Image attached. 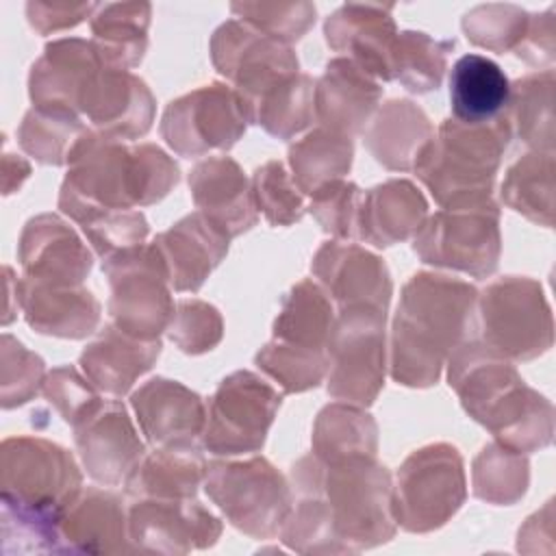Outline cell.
<instances>
[{
  "instance_id": "obj_6",
  "label": "cell",
  "mask_w": 556,
  "mask_h": 556,
  "mask_svg": "<svg viewBox=\"0 0 556 556\" xmlns=\"http://www.w3.org/2000/svg\"><path fill=\"white\" fill-rule=\"evenodd\" d=\"M0 508L59 526L83 489L76 458L41 437H9L0 447Z\"/></svg>"
},
{
  "instance_id": "obj_43",
  "label": "cell",
  "mask_w": 556,
  "mask_h": 556,
  "mask_svg": "<svg viewBox=\"0 0 556 556\" xmlns=\"http://www.w3.org/2000/svg\"><path fill=\"white\" fill-rule=\"evenodd\" d=\"M530 484V463L526 454L504 445L486 443L471 465V486L478 500L497 506L517 504Z\"/></svg>"
},
{
  "instance_id": "obj_35",
  "label": "cell",
  "mask_w": 556,
  "mask_h": 556,
  "mask_svg": "<svg viewBox=\"0 0 556 556\" xmlns=\"http://www.w3.org/2000/svg\"><path fill=\"white\" fill-rule=\"evenodd\" d=\"M311 441L313 454L321 463L376 458L378 426L363 406L350 402H334L319 410L313 424Z\"/></svg>"
},
{
  "instance_id": "obj_38",
  "label": "cell",
  "mask_w": 556,
  "mask_h": 556,
  "mask_svg": "<svg viewBox=\"0 0 556 556\" xmlns=\"http://www.w3.org/2000/svg\"><path fill=\"white\" fill-rule=\"evenodd\" d=\"M248 122L276 139H293L315 119V78L298 72L267 89L245 109Z\"/></svg>"
},
{
  "instance_id": "obj_29",
  "label": "cell",
  "mask_w": 556,
  "mask_h": 556,
  "mask_svg": "<svg viewBox=\"0 0 556 556\" xmlns=\"http://www.w3.org/2000/svg\"><path fill=\"white\" fill-rule=\"evenodd\" d=\"M161 356V339L143 341L106 324L80 352L78 365L87 380L113 397L126 395Z\"/></svg>"
},
{
  "instance_id": "obj_53",
  "label": "cell",
  "mask_w": 556,
  "mask_h": 556,
  "mask_svg": "<svg viewBox=\"0 0 556 556\" xmlns=\"http://www.w3.org/2000/svg\"><path fill=\"white\" fill-rule=\"evenodd\" d=\"M517 56L534 67L552 70L556 59V17L554 7L543 13H534L528 17V26L523 39L515 48Z\"/></svg>"
},
{
  "instance_id": "obj_54",
  "label": "cell",
  "mask_w": 556,
  "mask_h": 556,
  "mask_svg": "<svg viewBox=\"0 0 556 556\" xmlns=\"http://www.w3.org/2000/svg\"><path fill=\"white\" fill-rule=\"evenodd\" d=\"M100 4L96 2H26V20L39 35L59 33L91 17Z\"/></svg>"
},
{
  "instance_id": "obj_10",
  "label": "cell",
  "mask_w": 556,
  "mask_h": 556,
  "mask_svg": "<svg viewBox=\"0 0 556 556\" xmlns=\"http://www.w3.org/2000/svg\"><path fill=\"white\" fill-rule=\"evenodd\" d=\"M413 252L428 265L489 278L500 263V204L493 198L441 208L413 237Z\"/></svg>"
},
{
  "instance_id": "obj_5",
  "label": "cell",
  "mask_w": 556,
  "mask_h": 556,
  "mask_svg": "<svg viewBox=\"0 0 556 556\" xmlns=\"http://www.w3.org/2000/svg\"><path fill=\"white\" fill-rule=\"evenodd\" d=\"M510 137L506 113L486 124L445 119L419 152L413 172L441 208L493 198L495 176Z\"/></svg>"
},
{
  "instance_id": "obj_36",
  "label": "cell",
  "mask_w": 556,
  "mask_h": 556,
  "mask_svg": "<svg viewBox=\"0 0 556 556\" xmlns=\"http://www.w3.org/2000/svg\"><path fill=\"white\" fill-rule=\"evenodd\" d=\"M334 321L330 295L313 278L295 282L280 300L274 319V339L311 350H326V341Z\"/></svg>"
},
{
  "instance_id": "obj_45",
  "label": "cell",
  "mask_w": 556,
  "mask_h": 556,
  "mask_svg": "<svg viewBox=\"0 0 556 556\" xmlns=\"http://www.w3.org/2000/svg\"><path fill=\"white\" fill-rule=\"evenodd\" d=\"M528 17V11L517 4L489 2L469 9L460 20V28L473 46L502 54L519 46Z\"/></svg>"
},
{
  "instance_id": "obj_39",
  "label": "cell",
  "mask_w": 556,
  "mask_h": 556,
  "mask_svg": "<svg viewBox=\"0 0 556 556\" xmlns=\"http://www.w3.org/2000/svg\"><path fill=\"white\" fill-rule=\"evenodd\" d=\"M354 161L352 137L315 128L289 146V167L295 187L313 195L324 185L343 178Z\"/></svg>"
},
{
  "instance_id": "obj_52",
  "label": "cell",
  "mask_w": 556,
  "mask_h": 556,
  "mask_svg": "<svg viewBox=\"0 0 556 556\" xmlns=\"http://www.w3.org/2000/svg\"><path fill=\"white\" fill-rule=\"evenodd\" d=\"M43 395L72 428L102 400L98 389L72 365L52 369L43 380Z\"/></svg>"
},
{
  "instance_id": "obj_22",
  "label": "cell",
  "mask_w": 556,
  "mask_h": 556,
  "mask_svg": "<svg viewBox=\"0 0 556 556\" xmlns=\"http://www.w3.org/2000/svg\"><path fill=\"white\" fill-rule=\"evenodd\" d=\"M56 530L59 554L135 552L122 497L100 486H83L59 517Z\"/></svg>"
},
{
  "instance_id": "obj_19",
  "label": "cell",
  "mask_w": 556,
  "mask_h": 556,
  "mask_svg": "<svg viewBox=\"0 0 556 556\" xmlns=\"http://www.w3.org/2000/svg\"><path fill=\"white\" fill-rule=\"evenodd\" d=\"M24 276L56 287H83L93 267V256L83 239L54 213L26 222L17 243Z\"/></svg>"
},
{
  "instance_id": "obj_26",
  "label": "cell",
  "mask_w": 556,
  "mask_h": 556,
  "mask_svg": "<svg viewBox=\"0 0 556 556\" xmlns=\"http://www.w3.org/2000/svg\"><path fill=\"white\" fill-rule=\"evenodd\" d=\"M382 85L345 56L330 59L315 80V119L321 128L352 137L367 128Z\"/></svg>"
},
{
  "instance_id": "obj_24",
  "label": "cell",
  "mask_w": 556,
  "mask_h": 556,
  "mask_svg": "<svg viewBox=\"0 0 556 556\" xmlns=\"http://www.w3.org/2000/svg\"><path fill=\"white\" fill-rule=\"evenodd\" d=\"M152 243L165 263L172 289L195 293L226 258L230 237L204 213L195 211L156 235Z\"/></svg>"
},
{
  "instance_id": "obj_2",
  "label": "cell",
  "mask_w": 556,
  "mask_h": 556,
  "mask_svg": "<svg viewBox=\"0 0 556 556\" xmlns=\"http://www.w3.org/2000/svg\"><path fill=\"white\" fill-rule=\"evenodd\" d=\"M478 293L467 280L434 271L406 280L391 324L389 374L397 384L439 382L450 354L478 332Z\"/></svg>"
},
{
  "instance_id": "obj_50",
  "label": "cell",
  "mask_w": 556,
  "mask_h": 556,
  "mask_svg": "<svg viewBox=\"0 0 556 556\" xmlns=\"http://www.w3.org/2000/svg\"><path fill=\"white\" fill-rule=\"evenodd\" d=\"M165 332L180 352L204 354L222 341L224 319L219 311L204 300H180Z\"/></svg>"
},
{
  "instance_id": "obj_14",
  "label": "cell",
  "mask_w": 556,
  "mask_h": 556,
  "mask_svg": "<svg viewBox=\"0 0 556 556\" xmlns=\"http://www.w3.org/2000/svg\"><path fill=\"white\" fill-rule=\"evenodd\" d=\"M248 124L237 91L224 83H211L172 100L159 130L176 154L191 159L211 150H230Z\"/></svg>"
},
{
  "instance_id": "obj_34",
  "label": "cell",
  "mask_w": 556,
  "mask_h": 556,
  "mask_svg": "<svg viewBox=\"0 0 556 556\" xmlns=\"http://www.w3.org/2000/svg\"><path fill=\"white\" fill-rule=\"evenodd\" d=\"M152 7L150 2L100 4L91 15V41L106 65L132 70L148 48Z\"/></svg>"
},
{
  "instance_id": "obj_12",
  "label": "cell",
  "mask_w": 556,
  "mask_h": 556,
  "mask_svg": "<svg viewBox=\"0 0 556 556\" xmlns=\"http://www.w3.org/2000/svg\"><path fill=\"white\" fill-rule=\"evenodd\" d=\"M482 341L508 361H532L554 343V319L543 287L528 276H504L478 293Z\"/></svg>"
},
{
  "instance_id": "obj_28",
  "label": "cell",
  "mask_w": 556,
  "mask_h": 556,
  "mask_svg": "<svg viewBox=\"0 0 556 556\" xmlns=\"http://www.w3.org/2000/svg\"><path fill=\"white\" fill-rule=\"evenodd\" d=\"M15 295L26 324L39 334L85 339L100 324V302L85 287H56L24 276L15 280Z\"/></svg>"
},
{
  "instance_id": "obj_23",
  "label": "cell",
  "mask_w": 556,
  "mask_h": 556,
  "mask_svg": "<svg viewBox=\"0 0 556 556\" xmlns=\"http://www.w3.org/2000/svg\"><path fill=\"white\" fill-rule=\"evenodd\" d=\"M130 406L146 441L154 447L195 443L206 424L204 400L178 380L150 378L132 395Z\"/></svg>"
},
{
  "instance_id": "obj_9",
  "label": "cell",
  "mask_w": 556,
  "mask_h": 556,
  "mask_svg": "<svg viewBox=\"0 0 556 556\" xmlns=\"http://www.w3.org/2000/svg\"><path fill=\"white\" fill-rule=\"evenodd\" d=\"M467 497L460 452L450 443H430L410 452L393 484V515L406 532H432L445 526Z\"/></svg>"
},
{
  "instance_id": "obj_15",
  "label": "cell",
  "mask_w": 556,
  "mask_h": 556,
  "mask_svg": "<svg viewBox=\"0 0 556 556\" xmlns=\"http://www.w3.org/2000/svg\"><path fill=\"white\" fill-rule=\"evenodd\" d=\"M213 67L232 83V89L248 109L267 89L300 72L293 48L278 41L252 24L232 17L226 20L211 37Z\"/></svg>"
},
{
  "instance_id": "obj_20",
  "label": "cell",
  "mask_w": 556,
  "mask_h": 556,
  "mask_svg": "<svg viewBox=\"0 0 556 556\" xmlns=\"http://www.w3.org/2000/svg\"><path fill=\"white\" fill-rule=\"evenodd\" d=\"M311 271L339 308L352 304L389 308L393 295L391 274L378 254L356 243L339 239L321 243L313 256Z\"/></svg>"
},
{
  "instance_id": "obj_25",
  "label": "cell",
  "mask_w": 556,
  "mask_h": 556,
  "mask_svg": "<svg viewBox=\"0 0 556 556\" xmlns=\"http://www.w3.org/2000/svg\"><path fill=\"white\" fill-rule=\"evenodd\" d=\"M189 191L193 204L230 239L248 232L258 222L252 195V182L241 165L222 154L193 165L189 172Z\"/></svg>"
},
{
  "instance_id": "obj_8",
  "label": "cell",
  "mask_w": 556,
  "mask_h": 556,
  "mask_svg": "<svg viewBox=\"0 0 556 556\" xmlns=\"http://www.w3.org/2000/svg\"><path fill=\"white\" fill-rule=\"evenodd\" d=\"M387 311L369 304L339 308L326 341V391L356 406L376 402L384 387Z\"/></svg>"
},
{
  "instance_id": "obj_44",
  "label": "cell",
  "mask_w": 556,
  "mask_h": 556,
  "mask_svg": "<svg viewBox=\"0 0 556 556\" xmlns=\"http://www.w3.org/2000/svg\"><path fill=\"white\" fill-rule=\"evenodd\" d=\"M254 363L282 389V393H302L315 389L328 371L326 350L300 348L278 339L265 343L256 352Z\"/></svg>"
},
{
  "instance_id": "obj_46",
  "label": "cell",
  "mask_w": 556,
  "mask_h": 556,
  "mask_svg": "<svg viewBox=\"0 0 556 556\" xmlns=\"http://www.w3.org/2000/svg\"><path fill=\"white\" fill-rule=\"evenodd\" d=\"M250 182L256 211H261L271 226H291L304 217V193L295 187L282 161L274 159L263 163L254 169Z\"/></svg>"
},
{
  "instance_id": "obj_47",
  "label": "cell",
  "mask_w": 556,
  "mask_h": 556,
  "mask_svg": "<svg viewBox=\"0 0 556 556\" xmlns=\"http://www.w3.org/2000/svg\"><path fill=\"white\" fill-rule=\"evenodd\" d=\"M230 11L258 28L261 33L293 43L302 39L308 28L315 24L317 9L313 2L300 0V2H232Z\"/></svg>"
},
{
  "instance_id": "obj_48",
  "label": "cell",
  "mask_w": 556,
  "mask_h": 556,
  "mask_svg": "<svg viewBox=\"0 0 556 556\" xmlns=\"http://www.w3.org/2000/svg\"><path fill=\"white\" fill-rule=\"evenodd\" d=\"M0 384H2V408H15L33 400L46 380V363L39 354L30 352L13 339L2 334L0 348Z\"/></svg>"
},
{
  "instance_id": "obj_4",
  "label": "cell",
  "mask_w": 556,
  "mask_h": 556,
  "mask_svg": "<svg viewBox=\"0 0 556 556\" xmlns=\"http://www.w3.org/2000/svg\"><path fill=\"white\" fill-rule=\"evenodd\" d=\"M178 180L176 161L159 146H128L87 128L70 152L59 208L83 224L98 211L161 202Z\"/></svg>"
},
{
  "instance_id": "obj_56",
  "label": "cell",
  "mask_w": 556,
  "mask_h": 556,
  "mask_svg": "<svg viewBox=\"0 0 556 556\" xmlns=\"http://www.w3.org/2000/svg\"><path fill=\"white\" fill-rule=\"evenodd\" d=\"M28 174H30V165L22 156L17 159V167L15 169H11V165L2 161V189H4V195H9L15 189H20L22 182L28 178Z\"/></svg>"
},
{
  "instance_id": "obj_37",
  "label": "cell",
  "mask_w": 556,
  "mask_h": 556,
  "mask_svg": "<svg viewBox=\"0 0 556 556\" xmlns=\"http://www.w3.org/2000/svg\"><path fill=\"white\" fill-rule=\"evenodd\" d=\"M554 70H541L510 85L506 117L521 141L539 152H554Z\"/></svg>"
},
{
  "instance_id": "obj_33",
  "label": "cell",
  "mask_w": 556,
  "mask_h": 556,
  "mask_svg": "<svg viewBox=\"0 0 556 556\" xmlns=\"http://www.w3.org/2000/svg\"><path fill=\"white\" fill-rule=\"evenodd\" d=\"M510 83L504 70L482 54H463L450 70V109L456 122L486 124L506 113Z\"/></svg>"
},
{
  "instance_id": "obj_7",
  "label": "cell",
  "mask_w": 556,
  "mask_h": 556,
  "mask_svg": "<svg viewBox=\"0 0 556 556\" xmlns=\"http://www.w3.org/2000/svg\"><path fill=\"white\" fill-rule=\"evenodd\" d=\"M204 491L230 526L252 539H274L293 502L289 480L265 456L206 463Z\"/></svg>"
},
{
  "instance_id": "obj_27",
  "label": "cell",
  "mask_w": 556,
  "mask_h": 556,
  "mask_svg": "<svg viewBox=\"0 0 556 556\" xmlns=\"http://www.w3.org/2000/svg\"><path fill=\"white\" fill-rule=\"evenodd\" d=\"M102 63L91 39L63 37L50 41L30 65L28 96L33 106L76 113L80 89Z\"/></svg>"
},
{
  "instance_id": "obj_1",
  "label": "cell",
  "mask_w": 556,
  "mask_h": 556,
  "mask_svg": "<svg viewBox=\"0 0 556 556\" xmlns=\"http://www.w3.org/2000/svg\"><path fill=\"white\" fill-rule=\"evenodd\" d=\"M291 510L282 543L298 554H356L395 536L393 480L376 458L321 463L313 452L291 465Z\"/></svg>"
},
{
  "instance_id": "obj_31",
  "label": "cell",
  "mask_w": 556,
  "mask_h": 556,
  "mask_svg": "<svg viewBox=\"0 0 556 556\" xmlns=\"http://www.w3.org/2000/svg\"><path fill=\"white\" fill-rule=\"evenodd\" d=\"M369 154L391 172H410L419 152L434 137V126L410 100L393 98L363 130Z\"/></svg>"
},
{
  "instance_id": "obj_16",
  "label": "cell",
  "mask_w": 556,
  "mask_h": 556,
  "mask_svg": "<svg viewBox=\"0 0 556 556\" xmlns=\"http://www.w3.org/2000/svg\"><path fill=\"white\" fill-rule=\"evenodd\" d=\"M222 521L193 497H139L128 506V536L148 554H189L222 536Z\"/></svg>"
},
{
  "instance_id": "obj_17",
  "label": "cell",
  "mask_w": 556,
  "mask_h": 556,
  "mask_svg": "<svg viewBox=\"0 0 556 556\" xmlns=\"http://www.w3.org/2000/svg\"><path fill=\"white\" fill-rule=\"evenodd\" d=\"M76 113L98 135L130 141L152 128L156 102L148 85L130 70L102 63L80 89Z\"/></svg>"
},
{
  "instance_id": "obj_11",
  "label": "cell",
  "mask_w": 556,
  "mask_h": 556,
  "mask_svg": "<svg viewBox=\"0 0 556 556\" xmlns=\"http://www.w3.org/2000/svg\"><path fill=\"white\" fill-rule=\"evenodd\" d=\"M102 274L111 289V324L143 341L159 339L167 330L176 304L165 263L154 243H141L104 258Z\"/></svg>"
},
{
  "instance_id": "obj_49",
  "label": "cell",
  "mask_w": 556,
  "mask_h": 556,
  "mask_svg": "<svg viewBox=\"0 0 556 556\" xmlns=\"http://www.w3.org/2000/svg\"><path fill=\"white\" fill-rule=\"evenodd\" d=\"M93 252L104 261L122 250L141 245L148 237V219L137 208L98 211L80 224Z\"/></svg>"
},
{
  "instance_id": "obj_55",
  "label": "cell",
  "mask_w": 556,
  "mask_h": 556,
  "mask_svg": "<svg viewBox=\"0 0 556 556\" xmlns=\"http://www.w3.org/2000/svg\"><path fill=\"white\" fill-rule=\"evenodd\" d=\"M539 539H543L547 543V547L554 549V506H552V500L519 528L517 549L523 552V554H534V545H536Z\"/></svg>"
},
{
  "instance_id": "obj_30",
  "label": "cell",
  "mask_w": 556,
  "mask_h": 556,
  "mask_svg": "<svg viewBox=\"0 0 556 556\" xmlns=\"http://www.w3.org/2000/svg\"><path fill=\"white\" fill-rule=\"evenodd\" d=\"M426 217L424 193L410 180L391 178L361 195L356 237L376 248H389L415 237Z\"/></svg>"
},
{
  "instance_id": "obj_41",
  "label": "cell",
  "mask_w": 556,
  "mask_h": 556,
  "mask_svg": "<svg viewBox=\"0 0 556 556\" xmlns=\"http://www.w3.org/2000/svg\"><path fill=\"white\" fill-rule=\"evenodd\" d=\"M456 39H434L421 30H402L391 52V80L410 93L437 91Z\"/></svg>"
},
{
  "instance_id": "obj_51",
  "label": "cell",
  "mask_w": 556,
  "mask_h": 556,
  "mask_svg": "<svg viewBox=\"0 0 556 556\" xmlns=\"http://www.w3.org/2000/svg\"><path fill=\"white\" fill-rule=\"evenodd\" d=\"M361 195L363 191L356 182L339 178L317 189L311 195L306 211L317 219L324 232L337 237L339 241L354 239Z\"/></svg>"
},
{
  "instance_id": "obj_21",
  "label": "cell",
  "mask_w": 556,
  "mask_h": 556,
  "mask_svg": "<svg viewBox=\"0 0 556 556\" xmlns=\"http://www.w3.org/2000/svg\"><path fill=\"white\" fill-rule=\"evenodd\" d=\"M393 4L348 2L326 17V43L345 54L378 83L391 80V52L397 26L391 15Z\"/></svg>"
},
{
  "instance_id": "obj_40",
  "label": "cell",
  "mask_w": 556,
  "mask_h": 556,
  "mask_svg": "<svg viewBox=\"0 0 556 556\" xmlns=\"http://www.w3.org/2000/svg\"><path fill=\"white\" fill-rule=\"evenodd\" d=\"M554 152L532 150L517 159L502 182V202L526 219L554 226Z\"/></svg>"
},
{
  "instance_id": "obj_18",
  "label": "cell",
  "mask_w": 556,
  "mask_h": 556,
  "mask_svg": "<svg viewBox=\"0 0 556 556\" xmlns=\"http://www.w3.org/2000/svg\"><path fill=\"white\" fill-rule=\"evenodd\" d=\"M74 443L87 476L102 486L122 484L146 454L119 400H100L74 426Z\"/></svg>"
},
{
  "instance_id": "obj_42",
  "label": "cell",
  "mask_w": 556,
  "mask_h": 556,
  "mask_svg": "<svg viewBox=\"0 0 556 556\" xmlns=\"http://www.w3.org/2000/svg\"><path fill=\"white\" fill-rule=\"evenodd\" d=\"M87 128L76 113L33 106L17 128V143L37 163L67 165L70 152Z\"/></svg>"
},
{
  "instance_id": "obj_13",
  "label": "cell",
  "mask_w": 556,
  "mask_h": 556,
  "mask_svg": "<svg viewBox=\"0 0 556 556\" xmlns=\"http://www.w3.org/2000/svg\"><path fill=\"white\" fill-rule=\"evenodd\" d=\"M282 393L258 374L239 369L215 389L202 430V445L215 456L258 452L280 410Z\"/></svg>"
},
{
  "instance_id": "obj_32",
  "label": "cell",
  "mask_w": 556,
  "mask_h": 556,
  "mask_svg": "<svg viewBox=\"0 0 556 556\" xmlns=\"http://www.w3.org/2000/svg\"><path fill=\"white\" fill-rule=\"evenodd\" d=\"M206 460L195 443L161 445L143 454L124 480L130 500L139 497H195L204 482Z\"/></svg>"
},
{
  "instance_id": "obj_3",
  "label": "cell",
  "mask_w": 556,
  "mask_h": 556,
  "mask_svg": "<svg viewBox=\"0 0 556 556\" xmlns=\"http://www.w3.org/2000/svg\"><path fill=\"white\" fill-rule=\"evenodd\" d=\"M445 365L447 382L465 413L500 445L530 454L552 443L554 406L528 387L513 361L473 337L460 343Z\"/></svg>"
}]
</instances>
